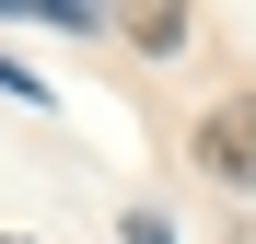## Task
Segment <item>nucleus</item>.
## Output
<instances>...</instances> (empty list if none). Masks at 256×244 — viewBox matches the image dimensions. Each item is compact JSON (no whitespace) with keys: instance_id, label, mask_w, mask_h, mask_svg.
Here are the masks:
<instances>
[{"instance_id":"obj_2","label":"nucleus","mask_w":256,"mask_h":244,"mask_svg":"<svg viewBox=\"0 0 256 244\" xmlns=\"http://www.w3.org/2000/svg\"><path fill=\"white\" fill-rule=\"evenodd\" d=\"M128 35H140L152 58H175V47H186V12H140V23H128Z\"/></svg>"},{"instance_id":"obj_1","label":"nucleus","mask_w":256,"mask_h":244,"mask_svg":"<svg viewBox=\"0 0 256 244\" xmlns=\"http://www.w3.org/2000/svg\"><path fill=\"white\" fill-rule=\"evenodd\" d=\"M198 163L222 186H256V93H222V105L198 116Z\"/></svg>"}]
</instances>
